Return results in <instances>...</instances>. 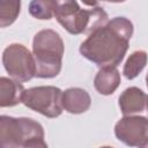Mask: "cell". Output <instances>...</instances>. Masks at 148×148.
<instances>
[{"instance_id": "15", "label": "cell", "mask_w": 148, "mask_h": 148, "mask_svg": "<svg viewBox=\"0 0 148 148\" xmlns=\"http://www.w3.org/2000/svg\"><path fill=\"white\" fill-rule=\"evenodd\" d=\"M24 148H49V147H47V143L45 142V140H39V141H36Z\"/></svg>"}, {"instance_id": "17", "label": "cell", "mask_w": 148, "mask_h": 148, "mask_svg": "<svg viewBox=\"0 0 148 148\" xmlns=\"http://www.w3.org/2000/svg\"><path fill=\"white\" fill-rule=\"evenodd\" d=\"M146 84H147V88H148V73L146 75Z\"/></svg>"}, {"instance_id": "5", "label": "cell", "mask_w": 148, "mask_h": 148, "mask_svg": "<svg viewBox=\"0 0 148 148\" xmlns=\"http://www.w3.org/2000/svg\"><path fill=\"white\" fill-rule=\"evenodd\" d=\"M62 90L54 86H38L24 90L22 103L47 118H57L62 113Z\"/></svg>"}, {"instance_id": "12", "label": "cell", "mask_w": 148, "mask_h": 148, "mask_svg": "<svg viewBox=\"0 0 148 148\" xmlns=\"http://www.w3.org/2000/svg\"><path fill=\"white\" fill-rule=\"evenodd\" d=\"M147 61H148V54L146 51L138 50L132 52L124 65L123 68L124 76L128 80L135 79L143 71V68L147 65Z\"/></svg>"}, {"instance_id": "7", "label": "cell", "mask_w": 148, "mask_h": 148, "mask_svg": "<svg viewBox=\"0 0 148 148\" xmlns=\"http://www.w3.org/2000/svg\"><path fill=\"white\" fill-rule=\"evenodd\" d=\"M116 138L128 147H139L148 140V118L125 116L114 125Z\"/></svg>"}, {"instance_id": "3", "label": "cell", "mask_w": 148, "mask_h": 148, "mask_svg": "<svg viewBox=\"0 0 148 148\" xmlns=\"http://www.w3.org/2000/svg\"><path fill=\"white\" fill-rule=\"evenodd\" d=\"M64 52V40L56 30H39L32 40V56L36 65L35 76L39 79L58 76L62 67Z\"/></svg>"}, {"instance_id": "8", "label": "cell", "mask_w": 148, "mask_h": 148, "mask_svg": "<svg viewBox=\"0 0 148 148\" xmlns=\"http://www.w3.org/2000/svg\"><path fill=\"white\" fill-rule=\"evenodd\" d=\"M118 105L125 116H145L148 118V95L138 87L126 88L118 98Z\"/></svg>"}, {"instance_id": "10", "label": "cell", "mask_w": 148, "mask_h": 148, "mask_svg": "<svg viewBox=\"0 0 148 148\" xmlns=\"http://www.w3.org/2000/svg\"><path fill=\"white\" fill-rule=\"evenodd\" d=\"M24 88L22 83L13 80L12 77L1 76L0 77V106L9 108L22 103V97L24 94Z\"/></svg>"}, {"instance_id": "18", "label": "cell", "mask_w": 148, "mask_h": 148, "mask_svg": "<svg viewBox=\"0 0 148 148\" xmlns=\"http://www.w3.org/2000/svg\"><path fill=\"white\" fill-rule=\"evenodd\" d=\"M99 148H112V147H110V146H103V147H99Z\"/></svg>"}, {"instance_id": "9", "label": "cell", "mask_w": 148, "mask_h": 148, "mask_svg": "<svg viewBox=\"0 0 148 148\" xmlns=\"http://www.w3.org/2000/svg\"><path fill=\"white\" fill-rule=\"evenodd\" d=\"M91 105V97L89 92L79 87H72L62 92V108L72 114H80Z\"/></svg>"}, {"instance_id": "13", "label": "cell", "mask_w": 148, "mask_h": 148, "mask_svg": "<svg viewBox=\"0 0 148 148\" xmlns=\"http://www.w3.org/2000/svg\"><path fill=\"white\" fill-rule=\"evenodd\" d=\"M56 1L53 0H34L29 2V13L37 20H51L54 16Z\"/></svg>"}, {"instance_id": "11", "label": "cell", "mask_w": 148, "mask_h": 148, "mask_svg": "<svg viewBox=\"0 0 148 148\" xmlns=\"http://www.w3.org/2000/svg\"><path fill=\"white\" fill-rule=\"evenodd\" d=\"M120 84V73L117 67L99 68L94 79L95 89L104 96L112 95Z\"/></svg>"}, {"instance_id": "2", "label": "cell", "mask_w": 148, "mask_h": 148, "mask_svg": "<svg viewBox=\"0 0 148 148\" xmlns=\"http://www.w3.org/2000/svg\"><path fill=\"white\" fill-rule=\"evenodd\" d=\"M54 17L71 35H89L110 21L108 13L98 2H86L81 7L75 0L56 1Z\"/></svg>"}, {"instance_id": "1", "label": "cell", "mask_w": 148, "mask_h": 148, "mask_svg": "<svg viewBox=\"0 0 148 148\" xmlns=\"http://www.w3.org/2000/svg\"><path fill=\"white\" fill-rule=\"evenodd\" d=\"M133 31L130 18L116 16L88 35L80 45V53L99 68L117 67L128 50Z\"/></svg>"}, {"instance_id": "16", "label": "cell", "mask_w": 148, "mask_h": 148, "mask_svg": "<svg viewBox=\"0 0 148 148\" xmlns=\"http://www.w3.org/2000/svg\"><path fill=\"white\" fill-rule=\"evenodd\" d=\"M139 148H148V140H147V141H145L141 146H139Z\"/></svg>"}, {"instance_id": "6", "label": "cell", "mask_w": 148, "mask_h": 148, "mask_svg": "<svg viewBox=\"0 0 148 148\" xmlns=\"http://www.w3.org/2000/svg\"><path fill=\"white\" fill-rule=\"evenodd\" d=\"M2 65L9 76L18 82L30 81L36 75L34 56L23 44H9L2 52Z\"/></svg>"}, {"instance_id": "4", "label": "cell", "mask_w": 148, "mask_h": 148, "mask_svg": "<svg viewBox=\"0 0 148 148\" xmlns=\"http://www.w3.org/2000/svg\"><path fill=\"white\" fill-rule=\"evenodd\" d=\"M43 126L27 117H0V148H24L44 140Z\"/></svg>"}, {"instance_id": "14", "label": "cell", "mask_w": 148, "mask_h": 148, "mask_svg": "<svg viewBox=\"0 0 148 148\" xmlns=\"http://www.w3.org/2000/svg\"><path fill=\"white\" fill-rule=\"evenodd\" d=\"M20 8H21L20 0L0 1V27L6 28L13 24L20 14Z\"/></svg>"}]
</instances>
